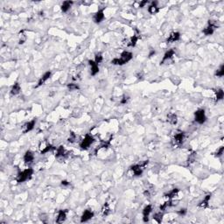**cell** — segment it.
I'll use <instances>...</instances> for the list:
<instances>
[{
    "mask_svg": "<svg viewBox=\"0 0 224 224\" xmlns=\"http://www.w3.org/2000/svg\"><path fill=\"white\" fill-rule=\"evenodd\" d=\"M148 165V160H145V162L139 164V165H133L130 166V171H132V173L135 176H141L143 174L144 168Z\"/></svg>",
    "mask_w": 224,
    "mask_h": 224,
    "instance_id": "cell-3",
    "label": "cell"
},
{
    "mask_svg": "<svg viewBox=\"0 0 224 224\" xmlns=\"http://www.w3.org/2000/svg\"><path fill=\"white\" fill-rule=\"evenodd\" d=\"M54 149H56L54 146H53V145H50V144H47L46 146L44 147L43 150H41L40 153H41V154H46V153H47V152H49V151H53V150H54Z\"/></svg>",
    "mask_w": 224,
    "mask_h": 224,
    "instance_id": "cell-28",
    "label": "cell"
},
{
    "mask_svg": "<svg viewBox=\"0 0 224 224\" xmlns=\"http://www.w3.org/2000/svg\"><path fill=\"white\" fill-rule=\"evenodd\" d=\"M148 3H149L148 0H145V1H141V2L139 3V7H140V8H143V7H145V5H147Z\"/></svg>",
    "mask_w": 224,
    "mask_h": 224,
    "instance_id": "cell-38",
    "label": "cell"
},
{
    "mask_svg": "<svg viewBox=\"0 0 224 224\" xmlns=\"http://www.w3.org/2000/svg\"><path fill=\"white\" fill-rule=\"evenodd\" d=\"M215 101L218 102V101H221L223 99L224 97V92L221 89H215Z\"/></svg>",
    "mask_w": 224,
    "mask_h": 224,
    "instance_id": "cell-26",
    "label": "cell"
},
{
    "mask_svg": "<svg viewBox=\"0 0 224 224\" xmlns=\"http://www.w3.org/2000/svg\"><path fill=\"white\" fill-rule=\"evenodd\" d=\"M184 139H185V133L182 131L178 132L174 135V139H173V145L180 146L183 144Z\"/></svg>",
    "mask_w": 224,
    "mask_h": 224,
    "instance_id": "cell-7",
    "label": "cell"
},
{
    "mask_svg": "<svg viewBox=\"0 0 224 224\" xmlns=\"http://www.w3.org/2000/svg\"><path fill=\"white\" fill-rule=\"evenodd\" d=\"M34 160V155L31 151H26L25 155H24V162L26 165H29L31 163H32V161Z\"/></svg>",
    "mask_w": 224,
    "mask_h": 224,
    "instance_id": "cell-12",
    "label": "cell"
},
{
    "mask_svg": "<svg viewBox=\"0 0 224 224\" xmlns=\"http://www.w3.org/2000/svg\"><path fill=\"white\" fill-rule=\"evenodd\" d=\"M215 75L218 77H222L224 75V66L221 65L219 69L215 72Z\"/></svg>",
    "mask_w": 224,
    "mask_h": 224,
    "instance_id": "cell-31",
    "label": "cell"
},
{
    "mask_svg": "<svg viewBox=\"0 0 224 224\" xmlns=\"http://www.w3.org/2000/svg\"><path fill=\"white\" fill-rule=\"evenodd\" d=\"M218 27V26L216 25L215 21L214 20H209V26H207L205 29H203V33L205 34V35L207 36H209V35H212V34L214 33L215 30Z\"/></svg>",
    "mask_w": 224,
    "mask_h": 224,
    "instance_id": "cell-6",
    "label": "cell"
},
{
    "mask_svg": "<svg viewBox=\"0 0 224 224\" xmlns=\"http://www.w3.org/2000/svg\"><path fill=\"white\" fill-rule=\"evenodd\" d=\"M94 141H95L94 137H93L91 135L87 134V135L84 137V139L81 140V142L80 143V147H81V150H87V149H89V146L94 143Z\"/></svg>",
    "mask_w": 224,
    "mask_h": 224,
    "instance_id": "cell-4",
    "label": "cell"
},
{
    "mask_svg": "<svg viewBox=\"0 0 224 224\" xmlns=\"http://www.w3.org/2000/svg\"><path fill=\"white\" fill-rule=\"evenodd\" d=\"M194 120L200 124H204L207 121V116L204 110H198L194 112Z\"/></svg>",
    "mask_w": 224,
    "mask_h": 224,
    "instance_id": "cell-5",
    "label": "cell"
},
{
    "mask_svg": "<svg viewBox=\"0 0 224 224\" xmlns=\"http://www.w3.org/2000/svg\"><path fill=\"white\" fill-rule=\"evenodd\" d=\"M67 210H60L59 213H58V216H57V219H56V222L57 223H62L65 220H66V217H67Z\"/></svg>",
    "mask_w": 224,
    "mask_h": 224,
    "instance_id": "cell-17",
    "label": "cell"
},
{
    "mask_svg": "<svg viewBox=\"0 0 224 224\" xmlns=\"http://www.w3.org/2000/svg\"><path fill=\"white\" fill-rule=\"evenodd\" d=\"M104 18H105V17H104V12H103L102 10H100V11H98L97 12L95 13L93 20H94V22L96 24H100L103 20H104Z\"/></svg>",
    "mask_w": 224,
    "mask_h": 224,
    "instance_id": "cell-10",
    "label": "cell"
},
{
    "mask_svg": "<svg viewBox=\"0 0 224 224\" xmlns=\"http://www.w3.org/2000/svg\"><path fill=\"white\" fill-rule=\"evenodd\" d=\"M103 60V57H102V54L101 53H98L96 54V57H95V62L96 64H100Z\"/></svg>",
    "mask_w": 224,
    "mask_h": 224,
    "instance_id": "cell-33",
    "label": "cell"
},
{
    "mask_svg": "<svg viewBox=\"0 0 224 224\" xmlns=\"http://www.w3.org/2000/svg\"><path fill=\"white\" fill-rule=\"evenodd\" d=\"M72 5H73V1H64L62 3L61 6L62 12H67L68 10L71 8Z\"/></svg>",
    "mask_w": 224,
    "mask_h": 224,
    "instance_id": "cell-24",
    "label": "cell"
},
{
    "mask_svg": "<svg viewBox=\"0 0 224 224\" xmlns=\"http://www.w3.org/2000/svg\"><path fill=\"white\" fill-rule=\"evenodd\" d=\"M102 215H103V216H107V215L110 213V207H109V204H108V203H105V204H104V206H103V208H102Z\"/></svg>",
    "mask_w": 224,
    "mask_h": 224,
    "instance_id": "cell-29",
    "label": "cell"
},
{
    "mask_svg": "<svg viewBox=\"0 0 224 224\" xmlns=\"http://www.w3.org/2000/svg\"><path fill=\"white\" fill-rule=\"evenodd\" d=\"M94 217V212L90 209H87L85 210L81 217V222H85V221H88L90 219H92Z\"/></svg>",
    "mask_w": 224,
    "mask_h": 224,
    "instance_id": "cell-8",
    "label": "cell"
},
{
    "mask_svg": "<svg viewBox=\"0 0 224 224\" xmlns=\"http://www.w3.org/2000/svg\"><path fill=\"white\" fill-rule=\"evenodd\" d=\"M61 185H62V186H69V185H70V183L68 182L67 180H62V181H61Z\"/></svg>",
    "mask_w": 224,
    "mask_h": 224,
    "instance_id": "cell-39",
    "label": "cell"
},
{
    "mask_svg": "<svg viewBox=\"0 0 224 224\" xmlns=\"http://www.w3.org/2000/svg\"><path fill=\"white\" fill-rule=\"evenodd\" d=\"M223 150H224V147L223 146H221L216 151H215V157H217V158H219V157H221V156H222V154H223Z\"/></svg>",
    "mask_w": 224,
    "mask_h": 224,
    "instance_id": "cell-34",
    "label": "cell"
},
{
    "mask_svg": "<svg viewBox=\"0 0 224 224\" xmlns=\"http://www.w3.org/2000/svg\"><path fill=\"white\" fill-rule=\"evenodd\" d=\"M174 54H175V50H174V48H172V49L168 50V51L166 52V53L164 54V57H163V59H162L160 64H163L165 61L172 59V58H173V57L174 56Z\"/></svg>",
    "mask_w": 224,
    "mask_h": 224,
    "instance_id": "cell-13",
    "label": "cell"
},
{
    "mask_svg": "<svg viewBox=\"0 0 224 224\" xmlns=\"http://www.w3.org/2000/svg\"><path fill=\"white\" fill-rule=\"evenodd\" d=\"M32 174H33V170L32 168H26V170L22 171L21 173L19 174L17 181L19 183H23V182L30 180L32 178Z\"/></svg>",
    "mask_w": 224,
    "mask_h": 224,
    "instance_id": "cell-2",
    "label": "cell"
},
{
    "mask_svg": "<svg viewBox=\"0 0 224 224\" xmlns=\"http://www.w3.org/2000/svg\"><path fill=\"white\" fill-rule=\"evenodd\" d=\"M210 199H211V194H209L208 195H207V196L203 199V200L200 201V203L199 204V207H200V208H203V209L208 208Z\"/></svg>",
    "mask_w": 224,
    "mask_h": 224,
    "instance_id": "cell-22",
    "label": "cell"
},
{
    "mask_svg": "<svg viewBox=\"0 0 224 224\" xmlns=\"http://www.w3.org/2000/svg\"><path fill=\"white\" fill-rule=\"evenodd\" d=\"M179 189L178 188H174L173 190L172 191H170V192H168L167 194H164V196L165 197H166V198H168V199H173V198H174L175 196H177V194H178V193H179Z\"/></svg>",
    "mask_w": 224,
    "mask_h": 224,
    "instance_id": "cell-25",
    "label": "cell"
},
{
    "mask_svg": "<svg viewBox=\"0 0 224 224\" xmlns=\"http://www.w3.org/2000/svg\"><path fill=\"white\" fill-rule=\"evenodd\" d=\"M76 134L75 133V132H73V131H71L70 132V135H69V137H68V142L69 143H75V140H76Z\"/></svg>",
    "mask_w": 224,
    "mask_h": 224,
    "instance_id": "cell-32",
    "label": "cell"
},
{
    "mask_svg": "<svg viewBox=\"0 0 224 224\" xmlns=\"http://www.w3.org/2000/svg\"><path fill=\"white\" fill-rule=\"evenodd\" d=\"M173 206H174V203L170 199L169 200H167L165 203H163L162 205H160L159 209H160V211H165V209H167L168 208H171V207H173Z\"/></svg>",
    "mask_w": 224,
    "mask_h": 224,
    "instance_id": "cell-23",
    "label": "cell"
},
{
    "mask_svg": "<svg viewBox=\"0 0 224 224\" xmlns=\"http://www.w3.org/2000/svg\"><path fill=\"white\" fill-rule=\"evenodd\" d=\"M163 216H164V213H162L160 211V212H158V213H156L153 215V219L156 221L158 223H160L162 221V220H163Z\"/></svg>",
    "mask_w": 224,
    "mask_h": 224,
    "instance_id": "cell-27",
    "label": "cell"
},
{
    "mask_svg": "<svg viewBox=\"0 0 224 224\" xmlns=\"http://www.w3.org/2000/svg\"><path fill=\"white\" fill-rule=\"evenodd\" d=\"M132 58H133V54L130 53V52L124 51V52H123V53L121 54V57H120V58L113 59L111 61V64L122 66V65H124V64L128 63Z\"/></svg>",
    "mask_w": 224,
    "mask_h": 224,
    "instance_id": "cell-1",
    "label": "cell"
},
{
    "mask_svg": "<svg viewBox=\"0 0 224 224\" xmlns=\"http://www.w3.org/2000/svg\"><path fill=\"white\" fill-rule=\"evenodd\" d=\"M67 88L70 90H75V89H79V86L75 83H69L67 84Z\"/></svg>",
    "mask_w": 224,
    "mask_h": 224,
    "instance_id": "cell-35",
    "label": "cell"
},
{
    "mask_svg": "<svg viewBox=\"0 0 224 224\" xmlns=\"http://www.w3.org/2000/svg\"><path fill=\"white\" fill-rule=\"evenodd\" d=\"M129 97L128 96H124L123 98H122V100H121V102H121V104H125V103H127L128 102V101H129Z\"/></svg>",
    "mask_w": 224,
    "mask_h": 224,
    "instance_id": "cell-36",
    "label": "cell"
},
{
    "mask_svg": "<svg viewBox=\"0 0 224 224\" xmlns=\"http://www.w3.org/2000/svg\"><path fill=\"white\" fill-rule=\"evenodd\" d=\"M180 33L178 32H174L169 35V37L166 40V42L167 43H174V42L180 40Z\"/></svg>",
    "mask_w": 224,
    "mask_h": 224,
    "instance_id": "cell-9",
    "label": "cell"
},
{
    "mask_svg": "<svg viewBox=\"0 0 224 224\" xmlns=\"http://www.w3.org/2000/svg\"><path fill=\"white\" fill-rule=\"evenodd\" d=\"M186 209H180L179 211H177V213L180 215H185L186 214Z\"/></svg>",
    "mask_w": 224,
    "mask_h": 224,
    "instance_id": "cell-37",
    "label": "cell"
},
{
    "mask_svg": "<svg viewBox=\"0 0 224 224\" xmlns=\"http://www.w3.org/2000/svg\"><path fill=\"white\" fill-rule=\"evenodd\" d=\"M89 64L91 67V75L95 76L98 72H99V67H98V64H96L95 62V61H92V60H89Z\"/></svg>",
    "mask_w": 224,
    "mask_h": 224,
    "instance_id": "cell-14",
    "label": "cell"
},
{
    "mask_svg": "<svg viewBox=\"0 0 224 224\" xmlns=\"http://www.w3.org/2000/svg\"><path fill=\"white\" fill-rule=\"evenodd\" d=\"M152 211V207L151 205H147L145 206L143 209V220L145 222H147L149 221V215Z\"/></svg>",
    "mask_w": 224,
    "mask_h": 224,
    "instance_id": "cell-11",
    "label": "cell"
},
{
    "mask_svg": "<svg viewBox=\"0 0 224 224\" xmlns=\"http://www.w3.org/2000/svg\"><path fill=\"white\" fill-rule=\"evenodd\" d=\"M158 3L157 2H152L151 5L148 7V11L151 14H156L159 11V7H158Z\"/></svg>",
    "mask_w": 224,
    "mask_h": 224,
    "instance_id": "cell-20",
    "label": "cell"
},
{
    "mask_svg": "<svg viewBox=\"0 0 224 224\" xmlns=\"http://www.w3.org/2000/svg\"><path fill=\"white\" fill-rule=\"evenodd\" d=\"M21 91V87L20 83L16 82L12 87H11V95L12 96H16V95H19Z\"/></svg>",
    "mask_w": 224,
    "mask_h": 224,
    "instance_id": "cell-21",
    "label": "cell"
},
{
    "mask_svg": "<svg viewBox=\"0 0 224 224\" xmlns=\"http://www.w3.org/2000/svg\"><path fill=\"white\" fill-rule=\"evenodd\" d=\"M35 124H36V120H35V119H33V120H32V121L26 123V124L24 125V128H25L24 133H27V132L31 131L32 130H33V129H34V126H35Z\"/></svg>",
    "mask_w": 224,
    "mask_h": 224,
    "instance_id": "cell-16",
    "label": "cell"
},
{
    "mask_svg": "<svg viewBox=\"0 0 224 224\" xmlns=\"http://www.w3.org/2000/svg\"><path fill=\"white\" fill-rule=\"evenodd\" d=\"M51 75H52V73H51L50 71L46 72V73L42 75V77L40 79V81H39V82H38V85H37V88L40 87V86H41V85H43V84L51 77Z\"/></svg>",
    "mask_w": 224,
    "mask_h": 224,
    "instance_id": "cell-19",
    "label": "cell"
},
{
    "mask_svg": "<svg viewBox=\"0 0 224 224\" xmlns=\"http://www.w3.org/2000/svg\"><path fill=\"white\" fill-rule=\"evenodd\" d=\"M67 156V151L64 148V146L61 145L59 146L57 149H56V152H55V157L57 159H60V158H65Z\"/></svg>",
    "mask_w": 224,
    "mask_h": 224,
    "instance_id": "cell-15",
    "label": "cell"
},
{
    "mask_svg": "<svg viewBox=\"0 0 224 224\" xmlns=\"http://www.w3.org/2000/svg\"><path fill=\"white\" fill-rule=\"evenodd\" d=\"M167 122L170 123L171 124L173 125H175L178 122V117H177V115L174 114V113H169L167 115Z\"/></svg>",
    "mask_w": 224,
    "mask_h": 224,
    "instance_id": "cell-18",
    "label": "cell"
},
{
    "mask_svg": "<svg viewBox=\"0 0 224 224\" xmlns=\"http://www.w3.org/2000/svg\"><path fill=\"white\" fill-rule=\"evenodd\" d=\"M137 40H139V36L133 35V36L130 38V42L128 43V46H135L136 44H137Z\"/></svg>",
    "mask_w": 224,
    "mask_h": 224,
    "instance_id": "cell-30",
    "label": "cell"
}]
</instances>
